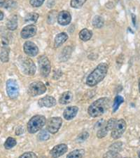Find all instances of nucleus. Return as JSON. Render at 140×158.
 <instances>
[{
  "mask_svg": "<svg viewBox=\"0 0 140 158\" xmlns=\"http://www.w3.org/2000/svg\"><path fill=\"white\" fill-rule=\"evenodd\" d=\"M111 100L107 97H102L94 101L88 109V113L92 118L102 115L108 110Z\"/></svg>",
  "mask_w": 140,
  "mask_h": 158,
  "instance_id": "f257e3e1",
  "label": "nucleus"
},
{
  "mask_svg": "<svg viewBox=\"0 0 140 158\" xmlns=\"http://www.w3.org/2000/svg\"><path fill=\"white\" fill-rule=\"evenodd\" d=\"M109 66L105 63H101L97 66L86 79V85L89 86H95L102 81L106 77Z\"/></svg>",
  "mask_w": 140,
  "mask_h": 158,
  "instance_id": "f03ea898",
  "label": "nucleus"
},
{
  "mask_svg": "<svg viewBox=\"0 0 140 158\" xmlns=\"http://www.w3.org/2000/svg\"><path fill=\"white\" fill-rule=\"evenodd\" d=\"M46 123V119L44 116L37 114L33 116L28 122L27 129L30 134H35L40 131Z\"/></svg>",
  "mask_w": 140,
  "mask_h": 158,
  "instance_id": "7ed1b4c3",
  "label": "nucleus"
},
{
  "mask_svg": "<svg viewBox=\"0 0 140 158\" xmlns=\"http://www.w3.org/2000/svg\"><path fill=\"white\" fill-rule=\"evenodd\" d=\"M46 91V86L42 81H37L30 84L27 89V93L30 96L42 95Z\"/></svg>",
  "mask_w": 140,
  "mask_h": 158,
  "instance_id": "20e7f679",
  "label": "nucleus"
},
{
  "mask_svg": "<svg viewBox=\"0 0 140 158\" xmlns=\"http://www.w3.org/2000/svg\"><path fill=\"white\" fill-rule=\"evenodd\" d=\"M38 64H39V69L40 74L44 77L49 75L51 70V65L48 58L45 55H42L38 58Z\"/></svg>",
  "mask_w": 140,
  "mask_h": 158,
  "instance_id": "39448f33",
  "label": "nucleus"
},
{
  "mask_svg": "<svg viewBox=\"0 0 140 158\" xmlns=\"http://www.w3.org/2000/svg\"><path fill=\"white\" fill-rule=\"evenodd\" d=\"M20 68L25 75L32 76L34 75L37 70V67L34 61L30 58H24L20 62Z\"/></svg>",
  "mask_w": 140,
  "mask_h": 158,
  "instance_id": "423d86ee",
  "label": "nucleus"
},
{
  "mask_svg": "<svg viewBox=\"0 0 140 158\" xmlns=\"http://www.w3.org/2000/svg\"><path fill=\"white\" fill-rule=\"evenodd\" d=\"M127 124L123 119H120L116 120L115 124L111 130V137L114 139H118L123 136L126 131Z\"/></svg>",
  "mask_w": 140,
  "mask_h": 158,
  "instance_id": "0eeeda50",
  "label": "nucleus"
},
{
  "mask_svg": "<svg viewBox=\"0 0 140 158\" xmlns=\"http://www.w3.org/2000/svg\"><path fill=\"white\" fill-rule=\"evenodd\" d=\"M6 93L11 99H16L19 96V86L14 79L7 80L6 85Z\"/></svg>",
  "mask_w": 140,
  "mask_h": 158,
  "instance_id": "6e6552de",
  "label": "nucleus"
},
{
  "mask_svg": "<svg viewBox=\"0 0 140 158\" xmlns=\"http://www.w3.org/2000/svg\"><path fill=\"white\" fill-rule=\"evenodd\" d=\"M46 129L49 133L54 134L59 131L62 124V119L59 117L50 118L46 121Z\"/></svg>",
  "mask_w": 140,
  "mask_h": 158,
  "instance_id": "1a4fd4ad",
  "label": "nucleus"
},
{
  "mask_svg": "<svg viewBox=\"0 0 140 158\" xmlns=\"http://www.w3.org/2000/svg\"><path fill=\"white\" fill-rule=\"evenodd\" d=\"M23 49L25 54L32 57L36 56L39 53V48L37 47V46L30 41H27L26 42H25Z\"/></svg>",
  "mask_w": 140,
  "mask_h": 158,
  "instance_id": "9d476101",
  "label": "nucleus"
},
{
  "mask_svg": "<svg viewBox=\"0 0 140 158\" xmlns=\"http://www.w3.org/2000/svg\"><path fill=\"white\" fill-rule=\"evenodd\" d=\"M68 147L66 144L62 143L57 145L52 148L50 151V156L52 158H58L67 152Z\"/></svg>",
  "mask_w": 140,
  "mask_h": 158,
  "instance_id": "9b49d317",
  "label": "nucleus"
},
{
  "mask_svg": "<svg viewBox=\"0 0 140 158\" xmlns=\"http://www.w3.org/2000/svg\"><path fill=\"white\" fill-rule=\"evenodd\" d=\"M37 32V27L34 25H29L23 27L21 31V37L22 39H29L34 37Z\"/></svg>",
  "mask_w": 140,
  "mask_h": 158,
  "instance_id": "f8f14e48",
  "label": "nucleus"
},
{
  "mask_svg": "<svg viewBox=\"0 0 140 158\" xmlns=\"http://www.w3.org/2000/svg\"><path fill=\"white\" fill-rule=\"evenodd\" d=\"M38 105L41 108L46 107V108H52L56 105V100L54 97L50 96H44V98H40L38 101Z\"/></svg>",
  "mask_w": 140,
  "mask_h": 158,
  "instance_id": "ddd939ff",
  "label": "nucleus"
},
{
  "mask_svg": "<svg viewBox=\"0 0 140 158\" xmlns=\"http://www.w3.org/2000/svg\"><path fill=\"white\" fill-rule=\"evenodd\" d=\"M58 23L61 25H67L71 23L72 16L70 12L67 11H62L58 14L57 16Z\"/></svg>",
  "mask_w": 140,
  "mask_h": 158,
  "instance_id": "4468645a",
  "label": "nucleus"
},
{
  "mask_svg": "<svg viewBox=\"0 0 140 158\" xmlns=\"http://www.w3.org/2000/svg\"><path fill=\"white\" fill-rule=\"evenodd\" d=\"M78 108L76 106L67 107L63 113V117L67 120H71L75 118L78 113Z\"/></svg>",
  "mask_w": 140,
  "mask_h": 158,
  "instance_id": "2eb2a0df",
  "label": "nucleus"
},
{
  "mask_svg": "<svg viewBox=\"0 0 140 158\" xmlns=\"http://www.w3.org/2000/svg\"><path fill=\"white\" fill-rule=\"evenodd\" d=\"M68 39V35L65 32H60L55 36L54 47L55 48H58L60 47L63 43H65Z\"/></svg>",
  "mask_w": 140,
  "mask_h": 158,
  "instance_id": "dca6fc26",
  "label": "nucleus"
},
{
  "mask_svg": "<svg viewBox=\"0 0 140 158\" xmlns=\"http://www.w3.org/2000/svg\"><path fill=\"white\" fill-rule=\"evenodd\" d=\"M73 99V94L71 91H65L62 93L59 98V103L62 105H67L70 103Z\"/></svg>",
  "mask_w": 140,
  "mask_h": 158,
  "instance_id": "f3484780",
  "label": "nucleus"
},
{
  "mask_svg": "<svg viewBox=\"0 0 140 158\" xmlns=\"http://www.w3.org/2000/svg\"><path fill=\"white\" fill-rule=\"evenodd\" d=\"M79 36L80 39L83 41V42H87V41L90 40V38L93 36V32L91 30H88V29H83L82 30H81L79 32Z\"/></svg>",
  "mask_w": 140,
  "mask_h": 158,
  "instance_id": "a211bd4d",
  "label": "nucleus"
},
{
  "mask_svg": "<svg viewBox=\"0 0 140 158\" xmlns=\"http://www.w3.org/2000/svg\"><path fill=\"white\" fill-rule=\"evenodd\" d=\"M9 52L10 49L7 46H4L0 52V59L2 62L7 63L9 60Z\"/></svg>",
  "mask_w": 140,
  "mask_h": 158,
  "instance_id": "6ab92c4d",
  "label": "nucleus"
},
{
  "mask_svg": "<svg viewBox=\"0 0 140 158\" xmlns=\"http://www.w3.org/2000/svg\"><path fill=\"white\" fill-rule=\"evenodd\" d=\"M6 27L7 28L10 30H15L17 29L18 27V18L15 15L11 19L9 20V21L7 22L6 23Z\"/></svg>",
  "mask_w": 140,
  "mask_h": 158,
  "instance_id": "aec40b11",
  "label": "nucleus"
},
{
  "mask_svg": "<svg viewBox=\"0 0 140 158\" xmlns=\"http://www.w3.org/2000/svg\"><path fill=\"white\" fill-rule=\"evenodd\" d=\"M85 154V150L83 149H77L73 150L67 155V158H82Z\"/></svg>",
  "mask_w": 140,
  "mask_h": 158,
  "instance_id": "412c9836",
  "label": "nucleus"
},
{
  "mask_svg": "<svg viewBox=\"0 0 140 158\" xmlns=\"http://www.w3.org/2000/svg\"><path fill=\"white\" fill-rule=\"evenodd\" d=\"M104 20L100 16H95L93 19V25L95 28H102L104 26Z\"/></svg>",
  "mask_w": 140,
  "mask_h": 158,
  "instance_id": "4be33fe9",
  "label": "nucleus"
},
{
  "mask_svg": "<svg viewBox=\"0 0 140 158\" xmlns=\"http://www.w3.org/2000/svg\"><path fill=\"white\" fill-rule=\"evenodd\" d=\"M17 144L16 140L12 137H9L8 139L6 140V141L4 143V148L6 150H10L16 146Z\"/></svg>",
  "mask_w": 140,
  "mask_h": 158,
  "instance_id": "5701e85b",
  "label": "nucleus"
},
{
  "mask_svg": "<svg viewBox=\"0 0 140 158\" xmlns=\"http://www.w3.org/2000/svg\"><path fill=\"white\" fill-rule=\"evenodd\" d=\"M124 102V98L122 97L121 96H116L115 99H114V103L113 105V112L115 113L118 109L119 108V106H120L122 103Z\"/></svg>",
  "mask_w": 140,
  "mask_h": 158,
  "instance_id": "b1692460",
  "label": "nucleus"
},
{
  "mask_svg": "<svg viewBox=\"0 0 140 158\" xmlns=\"http://www.w3.org/2000/svg\"><path fill=\"white\" fill-rule=\"evenodd\" d=\"M38 19H39V14L37 13H29L25 17V21L36 23L37 22Z\"/></svg>",
  "mask_w": 140,
  "mask_h": 158,
  "instance_id": "393cba45",
  "label": "nucleus"
},
{
  "mask_svg": "<svg viewBox=\"0 0 140 158\" xmlns=\"http://www.w3.org/2000/svg\"><path fill=\"white\" fill-rule=\"evenodd\" d=\"M86 0H71L70 6L74 9H80L85 4Z\"/></svg>",
  "mask_w": 140,
  "mask_h": 158,
  "instance_id": "a878e982",
  "label": "nucleus"
},
{
  "mask_svg": "<svg viewBox=\"0 0 140 158\" xmlns=\"http://www.w3.org/2000/svg\"><path fill=\"white\" fill-rule=\"evenodd\" d=\"M38 139L41 141H47L50 139V134L49 132L47 131L46 130H42L39 134H38Z\"/></svg>",
  "mask_w": 140,
  "mask_h": 158,
  "instance_id": "bb28decb",
  "label": "nucleus"
},
{
  "mask_svg": "<svg viewBox=\"0 0 140 158\" xmlns=\"http://www.w3.org/2000/svg\"><path fill=\"white\" fill-rule=\"evenodd\" d=\"M102 158H122L121 155L119 154L118 152L113 151V150H109V151L106 152L105 154L104 155Z\"/></svg>",
  "mask_w": 140,
  "mask_h": 158,
  "instance_id": "cd10ccee",
  "label": "nucleus"
},
{
  "mask_svg": "<svg viewBox=\"0 0 140 158\" xmlns=\"http://www.w3.org/2000/svg\"><path fill=\"white\" fill-rule=\"evenodd\" d=\"M89 137V133L88 131H83L82 133H81L76 138V141L78 143H81L84 142L85 141H86L88 139Z\"/></svg>",
  "mask_w": 140,
  "mask_h": 158,
  "instance_id": "c85d7f7f",
  "label": "nucleus"
},
{
  "mask_svg": "<svg viewBox=\"0 0 140 158\" xmlns=\"http://www.w3.org/2000/svg\"><path fill=\"white\" fill-rule=\"evenodd\" d=\"M108 132H109L108 130L106 129V127L104 126L103 127H102V128H100V129H98V132H97V136H98V139H102L107 135Z\"/></svg>",
  "mask_w": 140,
  "mask_h": 158,
  "instance_id": "c756f323",
  "label": "nucleus"
},
{
  "mask_svg": "<svg viewBox=\"0 0 140 158\" xmlns=\"http://www.w3.org/2000/svg\"><path fill=\"white\" fill-rule=\"evenodd\" d=\"M122 146H123V144H122L121 142H116L111 145V146L109 147L110 150H113V151L118 152L121 151L122 149Z\"/></svg>",
  "mask_w": 140,
  "mask_h": 158,
  "instance_id": "7c9ffc66",
  "label": "nucleus"
},
{
  "mask_svg": "<svg viewBox=\"0 0 140 158\" xmlns=\"http://www.w3.org/2000/svg\"><path fill=\"white\" fill-rule=\"evenodd\" d=\"M116 119L114 118H111L110 119H109L108 122H106V125H105L106 129L108 130V131H111L114 126V124H115V123H116Z\"/></svg>",
  "mask_w": 140,
  "mask_h": 158,
  "instance_id": "2f4dec72",
  "label": "nucleus"
},
{
  "mask_svg": "<svg viewBox=\"0 0 140 158\" xmlns=\"http://www.w3.org/2000/svg\"><path fill=\"white\" fill-rule=\"evenodd\" d=\"M45 0H30V4L33 7H39L44 4Z\"/></svg>",
  "mask_w": 140,
  "mask_h": 158,
  "instance_id": "473e14b6",
  "label": "nucleus"
},
{
  "mask_svg": "<svg viewBox=\"0 0 140 158\" xmlns=\"http://www.w3.org/2000/svg\"><path fill=\"white\" fill-rule=\"evenodd\" d=\"M18 158H38L37 155L33 152H26L22 154Z\"/></svg>",
  "mask_w": 140,
  "mask_h": 158,
  "instance_id": "72a5a7b5",
  "label": "nucleus"
},
{
  "mask_svg": "<svg viewBox=\"0 0 140 158\" xmlns=\"http://www.w3.org/2000/svg\"><path fill=\"white\" fill-rule=\"evenodd\" d=\"M15 2L14 0H4L3 7L6 9H10L13 8L15 6Z\"/></svg>",
  "mask_w": 140,
  "mask_h": 158,
  "instance_id": "f704fd0d",
  "label": "nucleus"
},
{
  "mask_svg": "<svg viewBox=\"0 0 140 158\" xmlns=\"http://www.w3.org/2000/svg\"><path fill=\"white\" fill-rule=\"evenodd\" d=\"M55 14L54 15H52V12H50L49 14V16H48V23H49L50 24H53V23H55V18H56V16H55Z\"/></svg>",
  "mask_w": 140,
  "mask_h": 158,
  "instance_id": "c9c22d12",
  "label": "nucleus"
},
{
  "mask_svg": "<svg viewBox=\"0 0 140 158\" xmlns=\"http://www.w3.org/2000/svg\"><path fill=\"white\" fill-rule=\"evenodd\" d=\"M106 124V122L104 120V119H100V121H98L97 123L95 124V128H102V127H103L105 126Z\"/></svg>",
  "mask_w": 140,
  "mask_h": 158,
  "instance_id": "e433bc0d",
  "label": "nucleus"
},
{
  "mask_svg": "<svg viewBox=\"0 0 140 158\" xmlns=\"http://www.w3.org/2000/svg\"><path fill=\"white\" fill-rule=\"evenodd\" d=\"M4 19V13L2 11H0V20H3Z\"/></svg>",
  "mask_w": 140,
  "mask_h": 158,
  "instance_id": "4c0bfd02",
  "label": "nucleus"
},
{
  "mask_svg": "<svg viewBox=\"0 0 140 158\" xmlns=\"http://www.w3.org/2000/svg\"><path fill=\"white\" fill-rule=\"evenodd\" d=\"M4 2V0H0V7L3 6Z\"/></svg>",
  "mask_w": 140,
  "mask_h": 158,
  "instance_id": "58836bf2",
  "label": "nucleus"
},
{
  "mask_svg": "<svg viewBox=\"0 0 140 158\" xmlns=\"http://www.w3.org/2000/svg\"><path fill=\"white\" fill-rule=\"evenodd\" d=\"M138 86H139V94H140V78L139 79V84H138Z\"/></svg>",
  "mask_w": 140,
  "mask_h": 158,
  "instance_id": "ea45409f",
  "label": "nucleus"
},
{
  "mask_svg": "<svg viewBox=\"0 0 140 158\" xmlns=\"http://www.w3.org/2000/svg\"><path fill=\"white\" fill-rule=\"evenodd\" d=\"M138 157L140 158V151L138 152Z\"/></svg>",
  "mask_w": 140,
  "mask_h": 158,
  "instance_id": "a19ab883",
  "label": "nucleus"
},
{
  "mask_svg": "<svg viewBox=\"0 0 140 158\" xmlns=\"http://www.w3.org/2000/svg\"><path fill=\"white\" fill-rule=\"evenodd\" d=\"M125 158H132V157H125Z\"/></svg>",
  "mask_w": 140,
  "mask_h": 158,
  "instance_id": "79ce46f5",
  "label": "nucleus"
},
{
  "mask_svg": "<svg viewBox=\"0 0 140 158\" xmlns=\"http://www.w3.org/2000/svg\"><path fill=\"white\" fill-rule=\"evenodd\" d=\"M139 141H140V138H139Z\"/></svg>",
  "mask_w": 140,
  "mask_h": 158,
  "instance_id": "37998d69",
  "label": "nucleus"
}]
</instances>
